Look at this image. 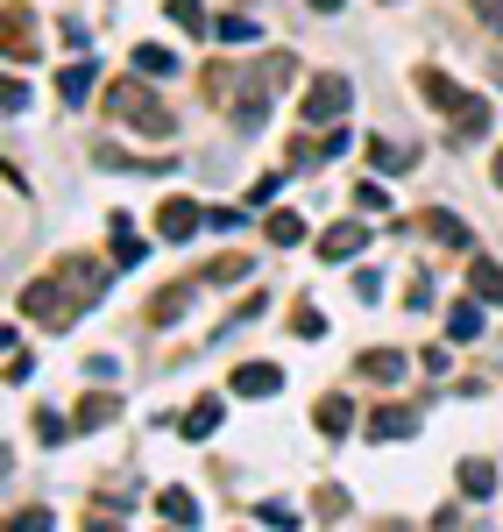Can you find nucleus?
Returning <instances> with one entry per match:
<instances>
[{"label":"nucleus","instance_id":"1","mask_svg":"<svg viewBox=\"0 0 503 532\" xmlns=\"http://www.w3.org/2000/svg\"><path fill=\"white\" fill-rule=\"evenodd\" d=\"M121 121H135V128H149V135H171V114H163L142 86H114V100H107Z\"/></svg>","mask_w":503,"mask_h":532},{"label":"nucleus","instance_id":"2","mask_svg":"<svg viewBox=\"0 0 503 532\" xmlns=\"http://www.w3.org/2000/svg\"><path fill=\"white\" fill-rule=\"evenodd\" d=\"M348 107H355V79H319V86L298 100L305 121H333V114H348Z\"/></svg>","mask_w":503,"mask_h":532},{"label":"nucleus","instance_id":"3","mask_svg":"<svg viewBox=\"0 0 503 532\" xmlns=\"http://www.w3.org/2000/svg\"><path fill=\"white\" fill-rule=\"evenodd\" d=\"M362 249H369V227L362 220H341V227H326V235H319V256L326 263H355Z\"/></svg>","mask_w":503,"mask_h":532},{"label":"nucleus","instance_id":"4","mask_svg":"<svg viewBox=\"0 0 503 532\" xmlns=\"http://www.w3.org/2000/svg\"><path fill=\"white\" fill-rule=\"evenodd\" d=\"M199 220H206V213H199L192 199H163V213H156V235H163V242H192V235H199Z\"/></svg>","mask_w":503,"mask_h":532},{"label":"nucleus","instance_id":"5","mask_svg":"<svg viewBox=\"0 0 503 532\" xmlns=\"http://www.w3.org/2000/svg\"><path fill=\"white\" fill-rule=\"evenodd\" d=\"M284 391V369L277 362H241L234 369V398H277Z\"/></svg>","mask_w":503,"mask_h":532},{"label":"nucleus","instance_id":"6","mask_svg":"<svg viewBox=\"0 0 503 532\" xmlns=\"http://www.w3.org/2000/svg\"><path fill=\"white\" fill-rule=\"evenodd\" d=\"M22 313L43 320V327H64V291H57V284H29V291H22Z\"/></svg>","mask_w":503,"mask_h":532},{"label":"nucleus","instance_id":"7","mask_svg":"<svg viewBox=\"0 0 503 532\" xmlns=\"http://www.w3.org/2000/svg\"><path fill=\"white\" fill-rule=\"evenodd\" d=\"M468 291L482 298V306H503V270H496L489 256H475V263H468Z\"/></svg>","mask_w":503,"mask_h":532},{"label":"nucleus","instance_id":"8","mask_svg":"<svg viewBox=\"0 0 503 532\" xmlns=\"http://www.w3.org/2000/svg\"><path fill=\"white\" fill-rule=\"evenodd\" d=\"M411 426H418V412H411V405H383V412L369 419V440H404Z\"/></svg>","mask_w":503,"mask_h":532},{"label":"nucleus","instance_id":"9","mask_svg":"<svg viewBox=\"0 0 503 532\" xmlns=\"http://www.w3.org/2000/svg\"><path fill=\"white\" fill-rule=\"evenodd\" d=\"M418 93H426L433 107H447V114H461V107H468V93H461L454 79H440V71H418Z\"/></svg>","mask_w":503,"mask_h":532},{"label":"nucleus","instance_id":"10","mask_svg":"<svg viewBox=\"0 0 503 532\" xmlns=\"http://www.w3.org/2000/svg\"><path fill=\"white\" fill-rule=\"evenodd\" d=\"M93 79H100V71H93V64H64V79H57V93H64V107H86V100H93Z\"/></svg>","mask_w":503,"mask_h":532},{"label":"nucleus","instance_id":"11","mask_svg":"<svg viewBox=\"0 0 503 532\" xmlns=\"http://www.w3.org/2000/svg\"><path fill=\"white\" fill-rule=\"evenodd\" d=\"M142 256H149V242L135 235V227H128V213H121V220H114V263H121V270H135Z\"/></svg>","mask_w":503,"mask_h":532},{"label":"nucleus","instance_id":"12","mask_svg":"<svg viewBox=\"0 0 503 532\" xmlns=\"http://www.w3.org/2000/svg\"><path fill=\"white\" fill-rule=\"evenodd\" d=\"M418 227H426V235H433V242H447V249H475V242H468V227H461L454 213H426V220H418Z\"/></svg>","mask_w":503,"mask_h":532},{"label":"nucleus","instance_id":"13","mask_svg":"<svg viewBox=\"0 0 503 532\" xmlns=\"http://www.w3.org/2000/svg\"><path fill=\"white\" fill-rule=\"evenodd\" d=\"M362 376H369V384H397L404 355H397V348H376V355H362Z\"/></svg>","mask_w":503,"mask_h":532},{"label":"nucleus","instance_id":"14","mask_svg":"<svg viewBox=\"0 0 503 532\" xmlns=\"http://www.w3.org/2000/svg\"><path fill=\"white\" fill-rule=\"evenodd\" d=\"M178 426H185V440H206V433L220 426V398H199V405H192V412H185Z\"/></svg>","mask_w":503,"mask_h":532},{"label":"nucleus","instance_id":"15","mask_svg":"<svg viewBox=\"0 0 503 532\" xmlns=\"http://www.w3.org/2000/svg\"><path fill=\"white\" fill-rule=\"evenodd\" d=\"M348 426H355V412H348V398H319V433H326V440H341Z\"/></svg>","mask_w":503,"mask_h":532},{"label":"nucleus","instance_id":"16","mask_svg":"<svg viewBox=\"0 0 503 532\" xmlns=\"http://www.w3.org/2000/svg\"><path fill=\"white\" fill-rule=\"evenodd\" d=\"M369 157H376L383 171H411V164H418V149H404V142H383V135H376V142H369Z\"/></svg>","mask_w":503,"mask_h":532},{"label":"nucleus","instance_id":"17","mask_svg":"<svg viewBox=\"0 0 503 532\" xmlns=\"http://www.w3.org/2000/svg\"><path fill=\"white\" fill-rule=\"evenodd\" d=\"M270 242L277 249H298L305 242V213H270Z\"/></svg>","mask_w":503,"mask_h":532},{"label":"nucleus","instance_id":"18","mask_svg":"<svg viewBox=\"0 0 503 532\" xmlns=\"http://www.w3.org/2000/svg\"><path fill=\"white\" fill-rule=\"evenodd\" d=\"M163 518L171 525H199V497L192 490H163Z\"/></svg>","mask_w":503,"mask_h":532},{"label":"nucleus","instance_id":"19","mask_svg":"<svg viewBox=\"0 0 503 532\" xmlns=\"http://www.w3.org/2000/svg\"><path fill=\"white\" fill-rule=\"evenodd\" d=\"M192 291H199V284H171V291H163V298H156V327H171V320L192 306Z\"/></svg>","mask_w":503,"mask_h":532},{"label":"nucleus","instance_id":"20","mask_svg":"<svg viewBox=\"0 0 503 532\" xmlns=\"http://www.w3.org/2000/svg\"><path fill=\"white\" fill-rule=\"evenodd\" d=\"M489 490H496V469H489V462H468V469H461V497H475V504H482Z\"/></svg>","mask_w":503,"mask_h":532},{"label":"nucleus","instance_id":"21","mask_svg":"<svg viewBox=\"0 0 503 532\" xmlns=\"http://www.w3.org/2000/svg\"><path fill=\"white\" fill-rule=\"evenodd\" d=\"M454 121H461V142H468V135H489V100H468Z\"/></svg>","mask_w":503,"mask_h":532},{"label":"nucleus","instance_id":"22","mask_svg":"<svg viewBox=\"0 0 503 532\" xmlns=\"http://www.w3.org/2000/svg\"><path fill=\"white\" fill-rule=\"evenodd\" d=\"M482 334V313L475 306H454V320H447V341H475Z\"/></svg>","mask_w":503,"mask_h":532},{"label":"nucleus","instance_id":"23","mask_svg":"<svg viewBox=\"0 0 503 532\" xmlns=\"http://www.w3.org/2000/svg\"><path fill=\"white\" fill-rule=\"evenodd\" d=\"M135 64H142V71H156V79H163V71H178V57L163 50V43H142V50H135Z\"/></svg>","mask_w":503,"mask_h":532},{"label":"nucleus","instance_id":"24","mask_svg":"<svg viewBox=\"0 0 503 532\" xmlns=\"http://www.w3.org/2000/svg\"><path fill=\"white\" fill-rule=\"evenodd\" d=\"M263 29L256 22H241V15H220V43H256Z\"/></svg>","mask_w":503,"mask_h":532},{"label":"nucleus","instance_id":"25","mask_svg":"<svg viewBox=\"0 0 503 532\" xmlns=\"http://www.w3.org/2000/svg\"><path fill=\"white\" fill-rule=\"evenodd\" d=\"M355 206H362V213H383V206H390V192H383L376 178H362V185H355Z\"/></svg>","mask_w":503,"mask_h":532},{"label":"nucleus","instance_id":"26","mask_svg":"<svg viewBox=\"0 0 503 532\" xmlns=\"http://www.w3.org/2000/svg\"><path fill=\"white\" fill-rule=\"evenodd\" d=\"M114 419V398H86V405H78V426H107Z\"/></svg>","mask_w":503,"mask_h":532},{"label":"nucleus","instance_id":"27","mask_svg":"<svg viewBox=\"0 0 503 532\" xmlns=\"http://www.w3.org/2000/svg\"><path fill=\"white\" fill-rule=\"evenodd\" d=\"M171 22H178V29H185V36H199V29H206V15H199V8H192V0H171Z\"/></svg>","mask_w":503,"mask_h":532},{"label":"nucleus","instance_id":"28","mask_svg":"<svg viewBox=\"0 0 503 532\" xmlns=\"http://www.w3.org/2000/svg\"><path fill=\"white\" fill-rule=\"evenodd\" d=\"M291 334H298V341H319V334H326V320L305 306V313H291Z\"/></svg>","mask_w":503,"mask_h":532},{"label":"nucleus","instance_id":"29","mask_svg":"<svg viewBox=\"0 0 503 532\" xmlns=\"http://www.w3.org/2000/svg\"><path fill=\"white\" fill-rule=\"evenodd\" d=\"M0 107H8V114H29V86L8 79V86H0Z\"/></svg>","mask_w":503,"mask_h":532},{"label":"nucleus","instance_id":"30","mask_svg":"<svg viewBox=\"0 0 503 532\" xmlns=\"http://www.w3.org/2000/svg\"><path fill=\"white\" fill-rule=\"evenodd\" d=\"M284 192V178H256V185H248V206H270Z\"/></svg>","mask_w":503,"mask_h":532},{"label":"nucleus","instance_id":"31","mask_svg":"<svg viewBox=\"0 0 503 532\" xmlns=\"http://www.w3.org/2000/svg\"><path fill=\"white\" fill-rule=\"evenodd\" d=\"M36 433H43V447H57V440H64V419H57V412H36Z\"/></svg>","mask_w":503,"mask_h":532},{"label":"nucleus","instance_id":"32","mask_svg":"<svg viewBox=\"0 0 503 532\" xmlns=\"http://www.w3.org/2000/svg\"><path fill=\"white\" fill-rule=\"evenodd\" d=\"M8 532H50V511H22V518H8Z\"/></svg>","mask_w":503,"mask_h":532},{"label":"nucleus","instance_id":"33","mask_svg":"<svg viewBox=\"0 0 503 532\" xmlns=\"http://www.w3.org/2000/svg\"><path fill=\"white\" fill-rule=\"evenodd\" d=\"M475 15L489 22V36H503V0H475Z\"/></svg>","mask_w":503,"mask_h":532},{"label":"nucleus","instance_id":"34","mask_svg":"<svg viewBox=\"0 0 503 532\" xmlns=\"http://www.w3.org/2000/svg\"><path fill=\"white\" fill-rule=\"evenodd\" d=\"M29 369H36V362H29L22 348H8V384H29Z\"/></svg>","mask_w":503,"mask_h":532},{"label":"nucleus","instance_id":"35","mask_svg":"<svg viewBox=\"0 0 503 532\" xmlns=\"http://www.w3.org/2000/svg\"><path fill=\"white\" fill-rule=\"evenodd\" d=\"M206 227H220V235H234V227H241V213H234V206H213V213H206Z\"/></svg>","mask_w":503,"mask_h":532},{"label":"nucleus","instance_id":"36","mask_svg":"<svg viewBox=\"0 0 503 532\" xmlns=\"http://www.w3.org/2000/svg\"><path fill=\"white\" fill-rule=\"evenodd\" d=\"M86 532H121V525H114V518H93V525H86Z\"/></svg>","mask_w":503,"mask_h":532},{"label":"nucleus","instance_id":"37","mask_svg":"<svg viewBox=\"0 0 503 532\" xmlns=\"http://www.w3.org/2000/svg\"><path fill=\"white\" fill-rule=\"evenodd\" d=\"M312 8H319V15H333V8H348V0H312Z\"/></svg>","mask_w":503,"mask_h":532},{"label":"nucleus","instance_id":"38","mask_svg":"<svg viewBox=\"0 0 503 532\" xmlns=\"http://www.w3.org/2000/svg\"><path fill=\"white\" fill-rule=\"evenodd\" d=\"M496 185H503V157H496Z\"/></svg>","mask_w":503,"mask_h":532},{"label":"nucleus","instance_id":"39","mask_svg":"<svg viewBox=\"0 0 503 532\" xmlns=\"http://www.w3.org/2000/svg\"><path fill=\"white\" fill-rule=\"evenodd\" d=\"M496 79H503V71H496Z\"/></svg>","mask_w":503,"mask_h":532}]
</instances>
